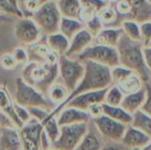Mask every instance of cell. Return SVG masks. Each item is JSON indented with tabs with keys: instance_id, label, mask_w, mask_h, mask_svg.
I'll return each instance as SVG.
<instances>
[{
	"instance_id": "obj_1",
	"label": "cell",
	"mask_w": 151,
	"mask_h": 150,
	"mask_svg": "<svg viewBox=\"0 0 151 150\" xmlns=\"http://www.w3.org/2000/svg\"><path fill=\"white\" fill-rule=\"evenodd\" d=\"M83 63L85 65V72L81 82L76 87V88L69 95L65 103L58 105L52 111L50 112L47 118L56 117L61 111V110L65 108L66 103L74 96L88 91L107 88L112 85L110 67L92 61H83Z\"/></svg>"
},
{
	"instance_id": "obj_2",
	"label": "cell",
	"mask_w": 151,
	"mask_h": 150,
	"mask_svg": "<svg viewBox=\"0 0 151 150\" xmlns=\"http://www.w3.org/2000/svg\"><path fill=\"white\" fill-rule=\"evenodd\" d=\"M116 48L119 53V65L137 73L143 82H148L150 80L151 73L144 62L142 43L131 40L123 33Z\"/></svg>"
},
{
	"instance_id": "obj_3",
	"label": "cell",
	"mask_w": 151,
	"mask_h": 150,
	"mask_svg": "<svg viewBox=\"0 0 151 150\" xmlns=\"http://www.w3.org/2000/svg\"><path fill=\"white\" fill-rule=\"evenodd\" d=\"M58 74V62H29L26 64L21 78L26 83L45 95L55 83Z\"/></svg>"
},
{
	"instance_id": "obj_4",
	"label": "cell",
	"mask_w": 151,
	"mask_h": 150,
	"mask_svg": "<svg viewBox=\"0 0 151 150\" xmlns=\"http://www.w3.org/2000/svg\"><path fill=\"white\" fill-rule=\"evenodd\" d=\"M61 18L62 16L55 1L42 3L39 8L31 15V19L44 35L58 32Z\"/></svg>"
},
{
	"instance_id": "obj_5",
	"label": "cell",
	"mask_w": 151,
	"mask_h": 150,
	"mask_svg": "<svg viewBox=\"0 0 151 150\" xmlns=\"http://www.w3.org/2000/svg\"><path fill=\"white\" fill-rule=\"evenodd\" d=\"M15 103L27 109L40 107L49 110L57 105L50 99H47L43 94L26 83L22 78H17L16 80Z\"/></svg>"
},
{
	"instance_id": "obj_6",
	"label": "cell",
	"mask_w": 151,
	"mask_h": 150,
	"mask_svg": "<svg viewBox=\"0 0 151 150\" xmlns=\"http://www.w3.org/2000/svg\"><path fill=\"white\" fill-rule=\"evenodd\" d=\"M58 71L63 85L71 94L79 85L83 77L85 65L83 62L76 58L62 55L59 56L58 58Z\"/></svg>"
},
{
	"instance_id": "obj_7",
	"label": "cell",
	"mask_w": 151,
	"mask_h": 150,
	"mask_svg": "<svg viewBox=\"0 0 151 150\" xmlns=\"http://www.w3.org/2000/svg\"><path fill=\"white\" fill-rule=\"evenodd\" d=\"M88 131V123H78L60 126L58 139L51 142L54 149L75 150Z\"/></svg>"
},
{
	"instance_id": "obj_8",
	"label": "cell",
	"mask_w": 151,
	"mask_h": 150,
	"mask_svg": "<svg viewBox=\"0 0 151 150\" xmlns=\"http://www.w3.org/2000/svg\"><path fill=\"white\" fill-rule=\"evenodd\" d=\"M76 59L83 61H92L110 68L119 65V57L116 47H110L93 43L84 51L76 57Z\"/></svg>"
},
{
	"instance_id": "obj_9",
	"label": "cell",
	"mask_w": 151,
	"mask_h": 150,
	"mask_svg": "<svg viewBox=\"0 0 151 150\" xmlns=\"http://www.w3.org/2000/svg\"><path fill=\"white\" fill-rule=\"evenodd\" d=\"M92 120L96 130L104 138L111 141H121L127 126V125L119 123L104 114Z\"/></svg>"
},
{
	"instance_id": "obj_10",
	"label": "cell",
	"mask_w": 151,
	"mask_h": 150,
	"mask_svg": "<svg viewBox=\"0 0 151 150\" xmlns=\"http://www.w3.org/2000/svg\"><path fill=\"white\" fill-rule=\"evenodd\" d=\"M41 31L31 18H19L14 27L16 39L27 45H31L40 39Z\"/></svg>"
},
{
	"instance_id": "obj_11",
	"label": "cell",
	"mask_w": 151,
	"mask_h": 150,
	"mask_svg": "<svg viewBox=\"0 0 151 150\" xmlns=\"http://www.w3.org/2000/svg\"><path fill=\"white\" fill-rule=\"evenodd\" d=\"M107 89H108V88H104V89L81 93V94L74 96L73 98H72L66 103L65 106L73 107V108L87 111L88 109L92 104H94V103H103L104 102V97H105V94H106Z\"/></svg>"
},
{
	"instance_id": "obj_12",
	"label": "cell",
	"mask_w": 151,
	"mask_h": 150,
	"mask_svg": "<svg viewBox=\"0 0 151 150\" xmlns=\"http://www.w3.org/2000/svg\"><path fill=\"white\" fill-rule=\"evenodd\" d=\"M93 43L94 36L84 27L70 40L69 49L65 56L74 58Z\"/></svg>"
},
{
	"instance_id": "obj_13",
	"label": "cell",
	"mask_w": 151,
	"mask_h": 150,
	"mask_svg": "<svg viewBox=\"0 0 151 150\" xmlns=\"http://www.w3.org/2000/svg\"><path fill=\"white\" fill-rule=\"evenodd\" d=\"M58 115V124L59 126L78 123H88L91 120L88 111L68 106L62 109Z\"/></svg>"
},
{
	"instance_id": "obj_14",
	"label": "cell",
	"mask_w": 151,
	"mask_h": 150,
	"mask_svg": "<svg viewBox=\"0 0 151 150\" xmlns=\"http://www.w3.org/2000/svg\"><path fill=\"white\" fill-rule=\"evenodd\" d=\"M151 141V139L132 125L127 126L120 142L129 149H142Z\"/></svg>"
},
{
	"instance_id": "obj_15",
	"label": "cell",
	"mask_w": 151,
	"mask_h": 150,
	"mask_svg": "<svg viewBox=\"0 0 151 150\" xmlns=\"http://www.w3.org/2000/svg\"><path fill=\"white\" fill-rule=\"evenodd\" d=\"M44 129L41 122L31 118L26 125L21 127V138L32 143L35 147L41 149V138Z\"/></svg>"
},
{
	"instance_id": "obj_16",
	"label": "cell",
	"mask_w": 151,
	"mask_h": 150,
	"mask_svg": "<svg viewBox=\"0 0 151 150\" xmlns=\"http://www.w3.org/2000/svg\"><path fill=\"white\" fill-rule=\"evenodd\" d=\"M122 34L123 30L120 27H104L94 37V43L117 47Z\"/></svg>"
},
{
	"instance_id": "obj_17",
	"label": "cell",
	"mask_w": 151,
	"mask_h": 150,
	"mask_svg": "<svg viewBox=\"0 0 151 150\" xmlns=\"http://www.w3.org/2000/svg\"><path fill=\"white\" fill-rule=\"evenodd\" d=\"M147 97V89L143 86L141 89L136 92L127 94L124 95L123 101L121 103V107L126 110L130 114H134L136 111L142 109Z\"/></svg>"
},
{
	"instance_id": "obj_18",
	"label": "cell",
	"mask_w": 151,
	"mask_h": 150,
	"mask_svg": "<svg viewBox=\"0 0 151 150\" xmlns=\"http://www.w3.org/2000/svg\"><path fill=\"white\" fill-rule=\"evenodd\" d=\"M0 148L2 150H21V141L14 128H1Z\"/></svg>"
},
{
	"instance_id": "obj_19",
	"label": "cell",
	"mask_w": 151,
	"mask_h": 150,
	"mask_svg": "<svg viewBox=\"0 0 151 150\" xmlns=\"http://www.w3.org/2000/svg\"><path fill=\"white\" fill-rule=\"evenodd\" d=\"M46 42L50 50L58 56L65 55L70 45V40L60 32H56L46 35Z\"/></svg>"
},
{
	"instance_id": "obj_20",
	"label": "cell",
	"mask_w": 151,
	"mask_h": 150,
	"mask_svg": "<svg viewBox=\"0 0 151 150\" xmlns=\"http://www.w3.org/2000/svg\"><path fill=\"white\" fill-rule=\"evenodd\" d=\"M84 27V23L80 19L62 17L58 27V32H60L69 40H71L79 31H81Z\"/></svg>"
},
{
	"instance_id": "obj_21",
	"label": "cell",
	"mask_w": 151,
	"mask_h": 150,
	"mask_svg": "<svg viewBox=\"0 0 151 150\" xmlns=\"http://www.w3.org/2000/svg\"><path fill=\"white\" fill-rule=\"evenodd\" d=\"M103 109L104 115L119 123L129 126L133 122V115L124 110L121 106H111L103 103Z\"/></svg>"
},
{
	"instance_id": "obj_22",
	"label": "cell",
	"mask_w": 151,
	"mask_h": 150,
	"mask_svg": "<svg viewBox=\"0 0 151 150\" xmlns=\"http://www.w3.org/2000/svg\"><path fill=\"white\" fill-rule=\"evenodd\" d=\"M57 5L62 17L79 19L81 8V0H58Z\"/></svg>"
},
{
	"instance_id": "obj_23",
	"label": "cell",
	"mask_w": 151,
	"mask_h": 150,
	"mask_svg": "<svg viewBox=\"0 0 151 150\" xmlns=\"http://www.w3.org/2000/svg\"><path fill=\"white\" fill-rule=\"evenodd\" d=\"M131 125L151 139V117L144 111L139 110L133 114V122Z\"/></svg>"
},
{
	"instance_id": "obj_24",
	"label": "cell",
	"mask_w": 151,
	"mask_h": 150,
	"mask_svg": "<svg viewBox=\"0 0 151 150\" xmlns=\"http://www.w3.org/2000/svg\"><path fill=\"white\" fill-rule=\"evenodd\" d=\"M118 86L124 93V95H127L136 92L139 89H141L143 87V80L137 73L134 72L125 80L118 84Z\"/></svg>"
},
{
	"instance_id": "obj_25",
	"label": "cell",
	"mask_w": 151,
	"mask_h": 150,
	"mask_svg": "<svg viewBox=\"0 0 151 150\" xmlns=\"http://www.w3.org/2000/svg\"><path fill=\"white\" fill-rule=\"evenodd\" d=\"M101 149L102 144L98 135L95 132L90 131L88 127V133L83 137L75 150H101Z\"/></svg>"
},
{
	"instance_id": "obj_26",
	"label": "cell",
	"mask_w": 151,
	"mask_h": 150,
	"mask_svg": "<svg viewBox=\"0 0 151 150\" xmlns=\"http://www.w3.org/2000/svg\"><path fill=\"white\" fill-rule=\"evenodd\" d=\"M69 94V91L64 85L55 83L50 88L48 91L49 99L58 105H60L63 103H65V100L68 98Z\"/></svg>"
},
{
	"instance_id": "obj_27",
	"label": "cell",
	"mask_w": 151,
	"mask_h": 150,
	"mask_svg": "<svg viewBox=\"0 0 151 150\" xmlns=\"http://www.w3.org/2000/svg\"><path fill=\"white\" fill-rule=\"evenodd\" d=\"M0 14L23 18V11L19 5L18 0H0Z\"/></svg>"
},
{
	"instance_id": "obj_28",
	"label": "cell",
	"mask_w": 151,
	"mask_h": 150,
	"mask_svg": "<svg viewBox=\"0 0 151 150\" xmlns=\"http://www.w3.org/2000/svg\"><path fill=\"white\" fill-rule=\"evenodd\" d=\"M124 93L119 88L118 85L112 84L106 91L104 103L111 106H120L124 98Z\"/></svg>"
},
{
	"instance_id": "obj_29",
	"label": "cell",
	"mask_w": 151,
	"mask_h": 150,
	"mask_svg": "<svg viewBox=\"0 0 151 150\" xmlns=\"http://www.w3.org/2000/svg\"><path fill=\"white\" fill-rule=\"evenodd\" d=\"M120 27L123 30V33L129 37L133 41L141 42V29H140V23L131 20L126 19L123 20L120 24Z\"/></svg>"
},
{
	"instance_id": "obj_30",
	"label": "cell",
	"mask_w": 151,
	"mask_h": 150,
	"mask_svg": "<svg viewBox=\"0 0 151 150\" xmlns=\"http://www.w3.org/2000/svg\"><path fill=\"white\" fill-rule=\"evenodd\" d=\"M97 15L104 27H113V24L118 19V14L113 4H109L106 5L97 13Z\"/></svg>"
},
{
	"instance_id": "obj_31",
	"label": "cell",
	"mask_w": 151,
	"mask_h": 150,
	"mask_svg": "<svg viewBox=\"0 0 151 150\" xmlns=\"http://www.w3.org/2000/svg\"><path fill=\"white\" fill-rule=\"evenodd\" d=\"M42 125L43 126V129L50 140V142L55 141L60 133V126L58 124V120L55 118V117H51L50 118L45 119Z\"/></svg>"
},
{
	"instance_id": "obj_32",
	"label": "cell",
	"mask_w": 151,
	"mask_h": 150,
	"mask_svg": "<svg viewBox=\"0 0 151 150\" xmlns=\"http://www.w3.org/2000/svg\"><path fill=\"white\" fill-rule=\"evenodd\" d=\"M134 72L121 65H118L111 68V76L112 84L118 85L123 80H125L127 77L133 74Z\"/></svg>"
},
{
	"instance_id": "obj_33",
	"label": "cell",
	"mask_w": 151,
	"mask_h": 150,
	"mask_svg": "<svg viewBox=\"0 0 151 150\" xmlns=\"http://www.w3.org/2000/svg\"><path fill=\"white\" fill-rule=\"evenodd\" d=\"M84 25H85V28L94 37L104 27V25L103 24V22L101 21V19H100V18L98 17L97 14L96 16H94L91 19L87 21Z\"/></svg>"
},
{
	"instance_id": "obj_34",
	"label": "cell",
	"mask_w": 151,
	"mask_h": 150,
	"mask_svg": "<svg viewBox=\"0 0 151 150\" xmlns=\"http://www.w3.org/2000/svg\"><path fill=\"white\" fill-rule=\"evenodd\" d=\"M109 4L110 3L106 0H81V4L82 7L88 8L96 14Z\"/></svg>"
},
{
	"instance_id": "obj_35",
	"label": "cell",
	"mask_w": 151,
	"mask_h": 150,
	"mask_svg": "<svg viewBox=\"0 0 151 150\" xmlns=\"http://www.w3.org/2000/svg\"><path fill=\"white\" fill-rule=\"evenodd\" d=\"M141 42L143 46H149L151 42V20H147L140 24Z\"/></svg>"
},
{
	"instance_id": "obj_36",
	"label": "cell",
	"mask_w": 151,
	"mask_h": 150,
	"mask_svg": "<svg viewBox=\"0 0 151 150\" xmlns=\"http://www.w3.org/2000/svg\"><path fill=\"white\" fill-rule=\"evenodd\" d=\"M31 117L38 120L39 122L42 123L49 116L50 112L47 111V110L40 108V107H31L27 109Z\"/></svg>"
},
{
	"instance_id": "obj_37",
	"label": "cell",
	"mask_w": 151,
	"mask_h": 150,
	"mask_svg": "<svg viewBox=\"0 0 151 150\" xmlns=\"http://www.w3.org/2000/svg\"><path fill=\"white\" fill-rule=\"evenodd\" d=\"M0 64L2 67L5 70H13L17 67L18 64L15 61L13 56L12 54H4L0 57Z\"/></svg>"
},
{
	"instance_id": "obj_38",
	"label": "cell",
	"mask_w": 151,
	"mask_h": 150,
	"mask_svg": "<svg viewBox=\"0 0 151 150\" xmlns=\"http://www.w3.org/2000/svg\"><path fill=\"white\" fill-rule=\"evenodd\" d=\"M13 56L15 61L17 62L18 65H26L28 63V54L27 51H26L22 48H16L13 52L12 53Z\"/></svg>"
},
{
	"instance_id": "obj_39",
	"label": "cell",
	"mask_w": 151,
	"mask_h": 150,
	"mask_svg": "<svg viewBox=\"0 0 151 150\" xmlns=\"http://www.w3.org/2000/svg\"><path fill=\"white\" fill-rule=\"evenodd\" d=\"M14 110L18 115V117L19 118V119L23 122V124L27 123L30 118H31V115L28 111V110L25 107H22L20 105H19L18 103H14L13 104Z\"/></svg>"
},
{
	"instance_id": "obj_40",
	"label": "cell",
	"mask_w": 151,
	"mask_h": 150,
	"mask_svg": "<svg viewBox=\"0 0 151 150\" xmlns=\"http://www.w3.org/2000/svg\"><path fill=\"white\" fill-rule=\"evenodd\" d=\"M103 103H94L88 109V113L89 114L91 119L97 118L104 115V109H103Z\"/></svg>"
},
{
	"instance_id": "obj_41",
	"label": "cell",
	"mask_w": 151,
	"mask_h": 150,
	"mask_svg": "<svg viewBox=\"0 0 151 150\" xmlns=\"http://www.w3.org/2000/svg\"><path fill=\"white\" fill-rule=\"evenodd\" d=\"M23 5H24V9L30 15H32L41 5V1L40 0H23Z\"/></svg>"
},
{
	"instance_id": "obj_42",
	"label": "cell",
	"mask_w": 151,
	"mask_h": 150,
	"mask_svg": "<svg viewBox=\"0 0 151 150\" xmlns=\"http://www.w3.org/2000/svg\"><path fill=\"white\" fill-rule=\"evenodd\" d=\"M145 87L147 89V97H146L145 103L141 110L151 117V85H150L148 82H146Z\"/></svg>"
},
{
	"instance_id": "obj_43",
	"label": "cell",
	"mask_w": 151,
	"mask_h": 150,
	"mask_svg": "<svg viewBox=\"0 0 151 150\" xmlns=\"http://www.w3.org/2000/svg\"><path fill=\"white\" fill-rule=\"evenodd\" d=\"M15 126L9 116L3 111H0V128H14Z\"/></svg>"
},
{
	"instance_id": "obj_44",
	"label": "cell",
	"mask_w": 151,
	"mask_h": 150,
	"mask_svg": "<svg viewBox=\"0 0 151 150\" xmlns=\"http://www.w3.org/2000/svg\"><path fill=\"white\" fill-rule=\"evenodd\" d=\"M101 150H131V149L125 146L122 142H116V141H111L110 143L102 146Z\"/></svg>"
},
{
	"instance_id": "obj_45",
	"label": "cell",
	"mask_w": 151,
	"mask_h": 150,
	"mask_svg": "<svg viewBox=\"0 0 151 150\" xmlns=\"http://www.w3.org/2000/svg\"><path fill=\"white\" fill-rule=\"evenodd\" d=\"M142 53L146 67L151 73V46H143Z\"/></svg>"
},
{
	"instance_id": "obj_46",
	"label": "cell",
	"mask_w": 151,
	"mask_h": 150,
	"mask_svg": "<svg viewBox=\"0 0 151 150\" xmlns=\"http://www.w3.org/2000/svg\"><path fill=\"white\" fill-rule=\"evenodd\" d=\"M11 103L8 93L5 90L0 89V110H4Z\"/></svg>"
},
{
	"instance_id": "obj_47",
	"label": "cell",
	"mask_w": 151,
	"mask_h": 150,
	"mask_svg": "<svg viewBox=\"0 0 151 150\" xmlns=\"http://www.w3.org/2000/svg\"><path fill=\"white\" fill-rule=\"evenodd\" d=\"M23 141V145H24V149L25 150H40L38 148L35 147L32 143H30L29 141H27L25 139H22Z\"/></svg>"
},
{
	"instance_id": "obj_48",
	"label": "cell",
	"mask_w": 151,
	"mask_h": 150,
	"mask_svg": "<svg viewBox=\"0 0 151 150\" xmlns=\"http://www.w3.org/2000/svg\"><path fill=\"white\" fill-rule=\"evenodd\" d=\"M11 20H12V19L10 18V16H6V15L0 14V24L5 23V22L11 21Z\"/></svg>"
},
{
	"instance_id": "obj_49",
	"label": "cell",
	"mask_w": 151,
	"mask_h": 150,
	"mask_svg": "<svg viewBox=\"0 0 151 150\" xmlns=\"http://www.w3.org/2000/svg\"><path fill=\"white\" fill-rule=\"evenodd\" d=\"M142 150H151V141L148 144V145H146L144 148H142Z\"/></svg>"
},
{
	"instance_id": "obj_50",
	"label": "cell",
	"mask_w": 151,
	"mask_h": 150,
	"mask_svg": "<svg viewBox=\"0 0 151 150\" xmlns=\"http://www.w3.org/2000/svg\"><path fill=\"white\" fill-rule=\"evenodd\" d=\"M107 2H109L110 4H114V3H116L118 0H106Z\"/></svg>"
},
{
	"instance_id": "obj_51",
	"label": "cell",
	"mask_w": 151,
	"mask_h": 150,
	"mask_svg": "<svg viewBox=\"0 0 151 150\" xmlns=\"http://www.w3.org/2000/svg\"><path fill=\"white\" fill-rule=\"evenodd\" d=\"M41 1V4L42 3H44V2H47V1H55V2H57L58 0H40Z\"/></svg>"
},
{
	"instance_id": "obj_52",
	"label": "cell",
	"mask_w": 151,
	"mask_h": 150,
	"mask_svg": "<svg viewBox=\"0 0 151 150\" xmlns=\"http://www.w3.org/2000/svg\"><path fill=\"white\" fill-rule=\"evenodd\" d=\"M131 150H142L141 149H131Z\"/></svg>"
},
{
	"instance_id": "obj_53",
	"label": "cell",
	"mask_w": 151,
	"mask_h": 150,
	"mask_svg": "<svg viewBox=\"0 0 151 150\" xmlns=\"http://www.w3.org/2000/svg\"><path fill=\"white\" fill-rule=\"evenodd\" d=\"M0 133H1V128H0Z\"/></svg>"
},
{
	"instance_id": "obj_54",
	"label": "cell",
	"mask_w": 151,
	"mask_h": 150,
	"mask_svg": "<svg viewBox=\"0 0 151 150\" xmlns=\"http://www.w3.org/2000/svg\"><path fill=\"white\" fill-rule=\"evenodd\" d=\"M149 1H150V4H151V0H149Z\"/></svg>"
},
{
	"instance_id": "obj_55",
	"label": "cell",
	"mask_w": 151,
	"mask_h": 150,
	"mask_svg": "<svg viewBox=\"0 0 151 150\" xmlns=\"http://www.w3.org/2000/svg\"><path fill=\"white\" fill-rule=\"evenodd\" d=\"M149 46H151V42H150V45H149Z\"/></svg>"
},
{
	"instance_id": "obj_56",
	"label": "cell",
	"mask_w": 151,
	"mask_h": 150,
	"mask_svg": "<svg viewBox=\"0 0 151 150\" xmlns=\"http://www.w3.org/2000/svg\"><path fill=\"white\" fill-rule=\"evenodd\" d=\"M54 150H57V149H54Z\"/></svg>"
}]
</instances>
